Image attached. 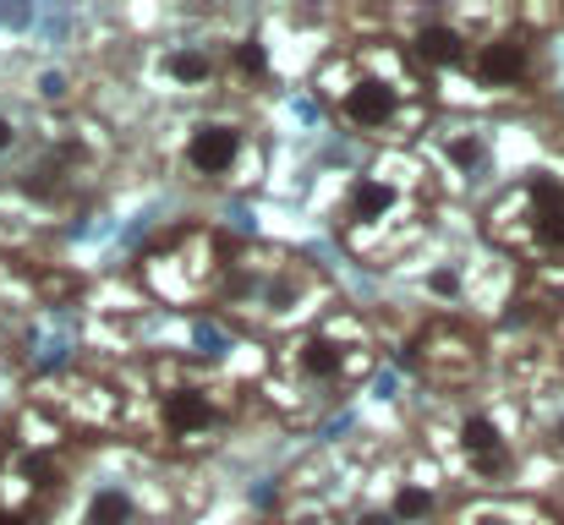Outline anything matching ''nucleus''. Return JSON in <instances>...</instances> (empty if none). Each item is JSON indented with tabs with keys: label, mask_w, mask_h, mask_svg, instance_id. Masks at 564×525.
Returning <instances> with one entry per match:
<instances>
[{
	"label": "nucleus",
	"mask_w": 564,
	"mask_h": 525,
	"mask_svg": "<svg viewBox=\"0 0 564 525\" xmlns=\"http://www.w3.org/2000/svg\"><path fill=\"white\" fill-rule=\"evenodd\" d=\"M127 389V427L121 438L138 444L160 466H192L214 455L258 405L252 378H236L230 367L187 356V350H154L138 361Z\"/></svg>",
	"instance_id": "1"
},
{
	"label": "nucleus",
	"mask_w": 564,
	"mask_h": 525,
	"mask_svg": "<svg viewBox=\"0 0 564 525\" xmlns=\"http://www.w3.org/2000/svg\"><path fill=\"white\" fill-rule=\"evenodd\" d=\"M307 88L340 132L373 143L378 154L422 149L427 127L438 116L427 99V83L416 77L405 50L383 33L340 39L335 50H324L318 66L307 72Z\"/></svg>",
	"instance_id": "2"
},
{
	"label": "nucleus",
	"mask_w": 564,
	"mask_h": 525,
	"mask_svg": "<svg viewBox=\"0 0 564 525\" xmlns=\"http://www.w3.org/2000/svg\"><path fill=\"white\" fill-rule=\"evenodd\" d=\"M378 372V329L368 313H357L351 302H340L335 313H324L313 329L269 346L258 378H252V400L285 422V427H318L329 422L368 378Z\"/></svg>",
	"instance_id": "3"
},
{
	"label": "nucleus",
	"mask_w": 564,
	"mask_h": 525,
	"mask_svg": "<svg viewBox=\"0 0 564 525\" xmlns=\"http://www.w3.org/2000/svg\"><path fill=\"white\" fill-rule=\"evenodd\" d=\"M438 203H444V181L427 165V154L389 149V154H373L340 186V197L329 208V230L351 263L400 269L427 247Z\"/></svg>",
	"instance_id": "4"
},
{
	"label": "nucleus",
	"mask_w": 564,
	"mask_h": 525,
	"mask_svg": "<svg viewBox=\"0 0 564 525\" xmlns=\"http://www.w3.org/2000/svg\"><path fill=\"white\" fill-rule=\"evenodd\" d=\"M346 296L318 258H307L285 241H236L214 318L247 340L280 346V340L313 329Z\"/></svg>",
	"instance_id": "5"
},
{
	"label": "nucleus",
	"mask_w": 564,
	"mask_h": 525,
	"mask_svg": "<svg viewBox=\"0 0 564 525\" xmlns=\"http://www.w3.org/2000/svg\"><path fill=\"white\" fill-rule=\"evenodd\" d=\"M554 83V39H543L521 6H482V22L455 72L427 83L433 110L455 116H510L549 94Z\"/></svg>",
	"instance_id": "6"
},
{
	"label": "nucleus",
	"mask_w": 564,
	"mask_h": 525,
	"mask_svg": "<svg viewBox=\"0 0 564 525\" xmlns=\"http://www.w3.org/2000/svg\"><path fill=\"white\" fill-rule=\"evenodd\" d=\"M416 444L466 493H516V477L527 471V460L538 449L527 405L494 383L455 394V400H433Z\"/></svg>",
	"instance_id": "7"
},
{
	"label": "nucleus",
	"mask_w": 564,
	"mask_h": 525,
	"mask_svg": "<svg viewBox=\"0 0 564 525\" xmlns=\"http://www.w3.org/2000/svg\"><path fill=\"white\" fill-rule=\"evenodd\" d=\"M160 149H165V165L176 171V181L214 192V197L258 192L269 175V160H274L269 132L241 105H203V110L176 116Z\"/></svg>",
	"instance_id": "8"
},
{
	"label": "nucleus",
	"mask_w": 564,
	"mask_h": 525,
	"mask_svg": "<svg viewBox=\"0 0 564 525\" xmlns=\"http://www.w3.org/2000/svg\"><path fill=\"white\" fill-rule=\"evenodd\" d=\"M477 236L510 269H564V165H532L499 181L477 208Z\"/></svg>",
	"instance_id": "9"
},
{
	"label": "nucleus",
	"mask_w": 564,
	"mask_h": 525,
	"mask_svg": "<svg viewBox=\"0 0 564 525\" xmlns=\"http://www.w3.org/2000/svg\"><path fill=\"white\" fill-rule=\"evenodd\" d=\"M230 252H236L230 230L208 219H182L138 252L132 263L138 296L165 313H214L225 274H230Z\"/></svg>",
	"instance_id": "10"
},
{
	"label": "nucleus",
	"mask_w": 564,
	"mask_h": 525,
	"mask_svg": "<svg viewBox=\"0 0 564 525\" xmlns=\"http://www.w3.org/2000/svg\"><path fill=\"white\" fill-rule=\"evenodd\" d=\"M455 510V482L422 444L373 449L335 525H444Z\"/></svg>",
	"instance_id": "11"
},
{
	"label": "nucleus",
	"mask_w": 564,
	"mask_h": 525,
	"mask_svg": "<svg viewBox=\"0 0 564 525\" xmlns=\"http://www.w3.org/2000/svg\"><path fill=\"white\" fill-rule=\"evenodd\" d=\"M77 482L72 438L28 405L0 449V525H50Z\"/></svg>",
	"instance_id": "12"
},
{
	"label": "nucleus",
	"mask_w": 564,
	"mask_h": 525,
	"mask_svg": "<svg viewBox=\"0 0 564 525\" xmlns=\"http://www.w3.org/2000/svg\"><path fill=\"white\" fill-rule=\"evenodd\" d=\"M110 165H116V138H110V127L94 121V116H72V121H61V127L33 149V160L17 171V192H22L39 214L66 219V214H77V208L94 203V192L105 186Z\"/></svg>",
	"instance_id": "13"
},
{
	"label": "nucleus",
	"mask_w": 564,
	"mask_h": 525,
	"mask_svg": "<svg viewBox=\"0 0 564 525\" xmlns=\"http://www.w3.org/2000/svg\"><path fill=\"white\" fill-rule=\"evenodd\" d=\"M400 361L433 400L471 394L494 378V329L471 313H422L400 340Z\"/></svg>",
	"instance_id": "14"
},
{
	"label": "nucleus",
	"mask_w": 564,
	"mask_h": 525,
	"mask_svg": "<svg viewBox=\"0 0 564 525\" xmlns=\"http://www.w3.org/2000/svg\"><path fill=\"white\" fill-rule=\"evenodd\" d=\"M225 55H230V33H176V39H154L143 44L138 77L154 99L171 105H230L225 99Z\"/></svg>",
	"instance_id": "15"
},
{
	"label": "nucleus",
	"mask_w": 564,
	"mask_h": 525,
	"mask_svg": "<svg viewBox=\"0 0 564 525\" xmlns=\"http://www.w3.org/2000/svg\"><path fill=\"white\" fill-rule=\"evenodd\" d=\"M33 411H44L72 444L77 438H121L127 427V389L94 367H61L33 389Z\"/></svg>",
	"instance_id": "16"
},
{
	"label": "nucleus",
	"mask_w": 564,
	"mask_h": 525,
	"mask_svg": "<svg viewBox=\"0 0 564 525\" xmlns=\"http://www.w3.org/2000/svg\"><path fill=\"white\" fill-rule=\"evenodd\" d=\"M171 515L176 499L154 477H105L83 504V525H171Z\"/></svg>",
	"instance_id": "17"
},
{
	"label": "nucleus",
	"mask_w": 564,
	"mask_h": 525,
	"mask_svg": "<svg viewBox=\"0 0 564 525\" xmlns=\"http://www.w3.org/2000/svg\"><path fill=\"white\" fill-rule=\"evenodd\" d=\"M505 307H510V329L538 335L564 356V269H516Z\"/></svg>",
	"instance_id": "18"
},
{
	"label": "nucleus",
	"mask_w": 564,
	"mask_h": 525,
	"mask_svg": "<svg viewBox=\"0 0 564 525\" xmlns=\"http://www.w3.org/2000/svg\"><path fill=\"white\" fill-rule=\"evenodd\" d=\"M444 525H564V510L538 493H466Z\"/></svg>",
	"instance_id": "19"
},
{
	"label": "nucleus",
	"mask_w": 564,
	"mask_h": 525,
	"mask_svg": "<svg viewBox=\"0 0 564 525\" xmlns=\"http://www.w3.org/2000/svg\"><path fill=\"white\" fill-rule=\"evenodd\" d=\"M527 416H532V444H538L549 460H560L564 466V389L543 394V400H532Z\"/></svg>",
	"instance_id": "20"
},
{
	"label": "nucleus",
	"mask_w": 564,
	"mask_h": 525,
	"mask_svg": "<svg viewBox=\"0 0 564 525\" xmlns=\"http://www.w3.org/2000/svg\"><path fill=\"white\" fill-rule=\"evenodd\" d=\"M22 138H28V132H22V121H17V116H0V160H6V154H17V149H22Z\"/></svg>",
	"instance_id": "21"
}]
</instances>
